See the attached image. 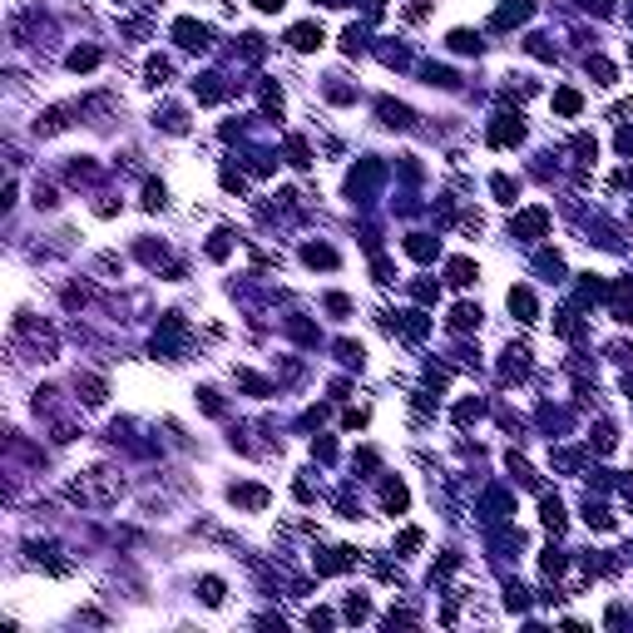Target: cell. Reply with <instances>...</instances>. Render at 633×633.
Here are the masks:
<instances>
[{
  "mask_svg": "<svg viewBox=\"0 0 633 633\" xmlns=\"http://www.w3.org/2000/svg\"><path fill=\"white\" fill-rule=\"evenodd\" d=\"M525 139V124H520V114H500L495 124H490V144L495 149H505V144H520Z\"/></svg>",
  "mask_w": 633,
  "mask_h": 633,
  "instance_id": "1",
  "label": "cell"
},
{
  "mask_svg": "<svg viewBox=\"0 0 633 633\" xmlns=\"http://www.w3.org/2000/svg\"><path fill=\"white\" fill-rule=\"evenodd\" d=\"M287 45H292V50H316V45H321V25H312V20H307V25H292V30H287Z\"/></svg>",
  "mask_w": 633,
  "mask_h": 633,
  "instance_id": "2",
  "label": "cell"
},
{
  "mask_svg": "<svg viewBox=\"0 0 633 633\" xmlns=\"http://www.w3.org/2000/svg\"><path fill=\"white\" fill-rule=\"evenodd\" d=\"M174 35H179V45H188V50H203V45H208V30H203V25H193V20H179V25H174Z\"/></svg>",
  "mask_w": 633,
  "mask_h": 633,
  "instance_id": "3",
  "label": "cell"
},
{
  "mask_svg": "<svg viewBox=\"0 0 633 633\" xmlns=\"http://www.w3.org/2000/svg\"><path fill=\"white\" fill-rule=\"evenodd\" d=\"M233 500H238V505L262 510V505H267V490H262V485H233Z\"/></svg>",
  "mask_w": 633,
  "mask_h": 633,
  "instance_id": "4",
  "label": "cell"
},
{
  "mask_svg": "<svg viewBox=\"0 0 633 633\" xmlns=\"http://www.w3.org/2000/svg\"><path fill=\"white\" fill-rule=\"evenodd\" d=\"M510 312H520V321H534V297H529V287H515V292H510Z\"/></svg>",
  "mask_w": 633,
  "mask_h": 633,
  "instance_id": "5",
  "label": "cell"
},
{
  "mask_svg": "<svg viewBox=\"0 0 633 633\" xmlns=\"http://www.w3.org/2000/svg\"><path fill=\"white\" fill-rule=\"evenodd\" d=\"M544 228H549V213H544V208L525 213V218L515 223V233H529V238H534V233H544Z\"/></svg>",
  "mask_w": 633,
  "mask_h": 633,
  "instance_id": "6",
  "label": "cell"
},
{
  "mask_svg": "<svg viewBox=\"0 0 633 633\" xmlns=\"http://www.w3.org/2000/svg\"><path fill=\"white\" fill-rule=\"evenodd\" d=\"M554 109H559V114H569V119H574V114H579V109H584V100H579V90H559V95H554Z\"/></svg>",
  "mask_w": 633,
  "mask_h": 633,
  "instance_id": "7",
  "label": "cell"
},
{
  "mask_svg": "<svg viewBox=\"0 0 633 633\" xmlns=\"http://www.w3.org/2000/svg\"><path fill=\"white\" fill-rule=\"evenodd\" d=\"M450 282H455V287H470V282H475V262L455 257V262H450Z\"/></svg>",
  "mask_w": 633,
  "mask_h": 633,
  "instance_id": "8",
  "label": "cell"
},
{
  "mask_svg": "<svg viewBox=\"0 0 633 633\" xmlns=\"http://www.w3.org/2000/svg\"><path fill=\"white\" fill-rule=\"evenodd\" d=\"M381 505H386L391 515H401V510H406V485H386V495H381Z\"/></svg>",
  "mask_w": 633,
  "mask_h": 633,
  "instance_id": "9",
  "label": "cell"
},
{
  "mask_svg": "<svg viewBox=\"0 0 633 633\" xmlns=\"http://www.w3.org/2000/svg\"><path fill=\"white\" fill-rule=\"evenodd\" d=\"M406 252L421 257V262H430V257H435V243H430V238H406Z\"/></svg>",
  "mask_w": 633,
  "mask_h": 633,
  "instance_id": "10",
  "label": "cell"
},
{
  "mask_svg": "<svg viewBox=\"0 0 633 633\" xmlns=\"http://www.w3.org/2000/svg\"><path fill=\"white\" fill-rule=\"evenodd\" d=\"M544 525L554 529V534L564 529V505H559V500H544Z\"/></svg>",
  "mask_w": 633,
  "mask_h": 633,
  "instance_id": "11",
  "label": "cell"
},
{
  "mask_svg": "<svg viewBox=\"0 0 633 633\" xmlns=\"http://www.w3.org/2000/svg\"><path fill=\"white\" fill-rule=\"evenodd\" d=\"M307 262L312 267H336V252L331 248H307Z\"/></svg>",
  "mask_w": 633,
  "mask_h": 633,
  "instance_id": "12",
  "label": "cell"
},
{
  "mask_svg": "<svg viewBox=\"0 0 633 633\" xmlns=\"http://www.w3.org/2000/svg\"><path fill=\"white\" fill-rule=\"evenodd\" d=\"M95 65H100L95 50H75V55H70V70H95Z\"/></svg>",
  "mask_w": 633,
  "mask_h": 633,
  "instance_id": "13",
  "label": "cell"
},
{
  "mask_svg": "<svg viewBox=\"0 0 633 633\" xmlns=\"http://www.w3.org/2000/svg\"><path fill=\"white\" fill-rule=\"evenodd\" d=\"M455 326H480V307H455Z\"/></svg>",
  "mask_w": 633,
  "mask_h": 633,
  "instance_id": "14",
  "label": "cell"
},
{
  "mask_svg": "<svg viewBox=\"0 0 633 633\" xmlns=\"http://www.w3.org/2000/svg\"><path fill=\"white\" fill-rule=\"evenodd\" d=\"M203 604H213V609L223 604V584L218 579H203Z\"/></svg>",
  "mask_w": 633,
  "mask_h": 633,
  "instance_id": "15",
  "label": "cell"
},
{
  "mask_svg": "<svg viewBox=\"0 0 633 633\" xmlns=\"http://www.w3.org/2000/svg\"><path fill=\"white\" fill-rule=\"evenodd\" d=\"M450 45H455V50H480V40H475L470 30H455V35H450Z\"/></svg>",
  "mask_w": 633,
  "mask_h": 633,
  "instance_id": "16",
  "label": "cell"
},
{
  "mask_svg": "<svg viewBox=\"0 0 633 633\" xmlns=\"http://www.w3.org/2000/svg\"><path fill=\"white\" fill-rule=\"evenodd\" d=\"M169 80V60H149V85H164Z\"/></svg>",
  "mask_w": 633,
  "mask_h": 633,
  "instance_id": "17",
  "label": "cell"
},
{
  "mask_svg": "<svg viewBox=\"0 0 633 633\" xmlns=\"http://www.w3.org/2000/svg\"><path fill=\"white\" fill-rule=\"evenodd\" d=\"M144 208H164V188H159V183L144 188Z\"/></svg>",
  "mask_w": 633,
  "mask_h": 633,
  "instance_id": "18",
  "label": "cell"
},
{
  "mask_svg": "<svg viewBox=\"0 0 633 633\" xmlns=\"http://www.w3.org/2000/svg\"><path fill=\"white\" fill-rule=\"evenodd\" d=\"M619 154H633V129H624V134H619Z\"/></svg>",
  "mask_w": 633,
  "mask_h": 633,
  "instance_id": "19",
  "label": "cell"
},
{
  "mask_svg": "<svg viewBox=\"0 0 633 633\" xmlns=\"http://www.w3.org/2000/svg\"><path fill=\"white\" fill-rule=\"evenodd\" d=\"M252 5H257L262 15H272V10H282V0H252Z\"/></svg>",
  "mask_w": 633,
  "mask_h": 633,
  "instance_id": "20",
  "label": "cell"
}]
</instances>
